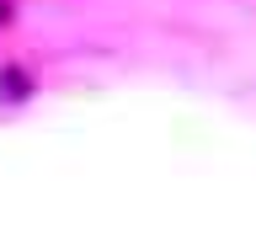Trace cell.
Returning a JSON list of instances; mask_svg holds the SVG:
<instances>
[{
	"label": "cell",
	"instance_id": "1",
	"mask_svg": "<svg viewBox=\"0 0 256 240\" xmlns=\"http://www.w3.org/2000/svg\"><path fill=\"white\" fill-rule=\"evenodd\" d=\"M6 91H11V96H22V91H27V80H22V70H6Z\"/></svg>",
	"mask_w": 256,
	"mask_h": 240
}]
</instances>
